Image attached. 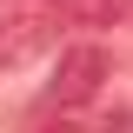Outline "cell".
Instances as JSON below:
<instances>
[{
    "label": "cell",
    "instance_id": "1",
    "mask_svg": "<svg viewBox=\"0 0 133 133\" xmlns=\"http://www.w3.org/2000/svg\"><path fill=\"white\" fill-rule=\"evenodd\" d=\"M100 80H107V47H93V40H87V47H66L40 107H60V113H66V107H87V100L100 93Z\"/></svg>",
    "mask_w": 133,
    "mask_h": 133
},
{
    "label": "cell",
    "instance_id": "2",
    "mask_svg": "<svg viewBox=\"0 0 133 133\" xmlns=\"http://www.w3.org/2000/svg\"><path fill=\"white\" fill-rule=\"evenodd\" d=\"M60 27V14H53L47 0H14L7 14H0V66H14V60H27L47 33Z\"/></svg>",
    "mask_w": 133,
    "mask_h": 133
},
{
    "label": "cell",
    "instance_id": "3",
    "mask_svg": "<svg viewBox=\"0 0 133 133\" xmlns=\"http://www.w3.org/2000/svg\"><path fill=\"white\" fill-rule=\"evenodd\" d=\"M47 7L66 27H113V20L127 14V0H47Z\"/></svg>",
    "mask_w": 133,
    "mask_h": 133
}]
</instances>
